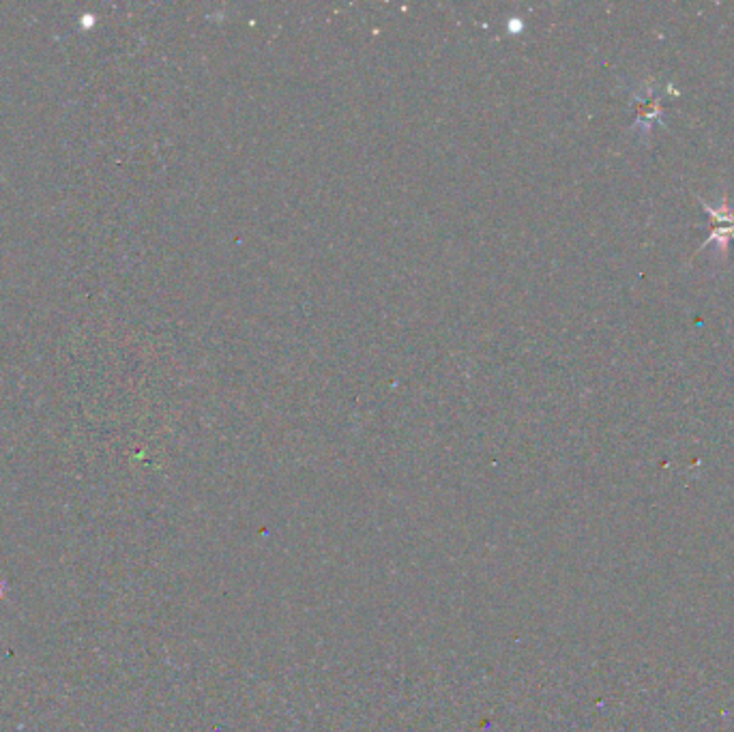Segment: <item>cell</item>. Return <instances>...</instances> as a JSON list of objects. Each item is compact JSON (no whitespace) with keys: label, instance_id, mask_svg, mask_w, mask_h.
<instances>
[{"label":"cell","instance_id":"obj_1","mask_svg":"<svg viewBox=\"0 0 734 732\" xmlns=\"http://www.w3.org/2000/svg\"><path fill=\"white\" fill-rule=\"evenodd\" d=\"M698 202L711 217V234H709V239L700 245V250H704V247H709V245H717L719 252L726 256L728 245L734 241V207H730L728 194H724L722 200H719L717 204H709L702 198H698Z\"/></svg>","mask_w":734,"mask_h":732},{"label":"cell","instance_id":"obj_2","mask_svg":"<svg viewBox=\"0 0 734 732\" xmlns=\"http://www.w3.org/2000/svg\"><path fill=\"white\" fill-rule=\"evenodd\" d=\"M634 104H636V127H647L651 129L653 123L659 121V116H662V97L655 95V91L651 89V86H647L642 93H636L634 95Z\"/></svg>","mask_w":734,"mask_h":732}]
</instances>
